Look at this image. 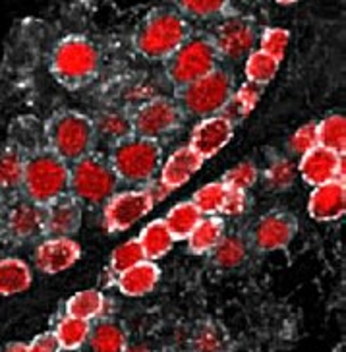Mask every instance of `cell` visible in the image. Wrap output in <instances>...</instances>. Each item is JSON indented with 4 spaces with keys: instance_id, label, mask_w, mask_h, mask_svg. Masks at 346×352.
<instances>
[{
    "instance_id": "obj_1",
    "label": "cell",
    "mask_w": 346,
    "mask_h": 352,
    "mask_svg": "<svg viewBox=\"0 0 346 352\" xmlns=\"http://www.w3.org/2000/svg\"><path fill=\"white\" fill-rule=\"evenodd\" d=\"M189 20L176 8H153L132 35L134 51L153 63H165L192 35Z\"/></svg>"
},
{
    "instance_id": "obj_2",
    "label": "cell",
    "mask_w": 346,
    "mask_h": 352,
    "mask_svg": "<svg viewBox=\"0 0 346 352\" xmlns=\"http://www.w3.org/2000/svg\"><path fill=\"white\" fill-rule=\"evenodd\" d=\"M49 70L66 89H80L93 82L101 70V52L84 35H68L56 43Z\"/></svg>"
},
{
    "instance_id": "obj_3",
    "label": "cell",
    "mask_w": 346,
    "mask_h": 352,
    "mask_svg": "<svg viewBox=\"0 0 346 352\" xmlns=\"http://www.w3.org/2000/svg\"><path fill=\"white\" fill-rule=\"evenodd\" d=\"M111 166L115 168L120 184L149 186L153 184L163 165V145L143 135L132 134L111 147Z\"/></svg>"
},
{
    "instance_id": "obj_4",
    "label": "cell",
    "mask_w": 346,
    "mask_h": 352,
    "mask_svg": "<svg viewBox=\"0 0 346 352\" xmlns=\"http://www.w3.org/2000/svg\"><path fill=\"white\" fill-rule=\"evenodd\" d=\"M70 165L53 149L41 147L25 159L21 196L35 201L37 206H49L51 201L68 194Z\"/></svg>"
},
{
    "instance_id": "obj_5",
    "label": "cell",
    "mask_w": 346,
    "mask_h": 352,
    "mask_svg": "<svg viewBox=\"0 0 346 352\" xmlns=\"http://www.w3.org/2000/svg\"><path fill=\"white\" fill-rule=\"evenodd\" d=\"M43 134L47 140V147L62 157L68 165L95 151L97 147L91 116L72 109L54 113L45 122Z\"/></svg>"
},
{
    "instance_id": "obj_6",
    "label": "cell",
    "mask_w": 346,
    "mask_h": 352,
    "mask_svg": "<svg viewBox=\"0 0 346 352\" xmlns=\"http://www.w3.org/2000/svg\"><path fill=\"white\" fill-rule=\"evenodd\" d=\"M120 186L108 157L97 149L70 165L68 194L84 208H101Z\"/></svg>"
},
{
    "instance_id": "obj_7",
    "label": "cell",
    "mask_w": 346,
    "mask_h": 352,
    "mask_svg": "<svg viewBox=\"0 0 346 352\" xmlns=\"http://www.w3.org/2000/svg\"><path fill=\"white\" fill-rule=\"evenodd\" d=\"M236 89L234 76L224 66H219L207 76L188 83L174 91V101L178 103L186 118H207L222 113L231 95Z\"/></svg>"
},
{
    "instance_id": "obj_8",
    "label": "cell",
    "mask_w": 346,
    "mask_h": 352,
    "mask_svg": "<svg viewBox=\"0 0 346 352\" xmlns=\"http://www.w3.org/2000/svg\"><path fill=\"white\" fill-rule=\"evenodd\" d=\"M222 66L209 35H189L165 60V78L174 91Z\"/></svg>"
},
{
    "instance_id": "obj_9",
    "label": "cell",
    "mask_w": 346,
    "mask_h": 352,
    "mask_svg": "<svg viewBox=\"0 0 346 352\" xmlns=\"http://www.w3.org/2000/svg\"><path fill=\"white\" fill-rule=\"evenodd\" d=\"M184 120L186 116L178 103L174 101V97L153 95L132 109L134 134L155 140V142L176 134L184 124Z\"/></svg>"
},
{
    "instance_id": "obj_10",
    "label": "cell",
    "mask_w": 346,
    "mask_h": 352,
    "mask_svg": "<svg viewBox=\"0 0 346 352\" xmlns=\"http://www.w3.org/2000/svg\"><path fill=\"white\" fill-rule=\"evenodd\" d=\"M209 37L219 52L220 60L234 63V60L246 58L253 51L255 41L260 37L257 21L253 20L252 16L232 10L231 14L219 18Z\"/></svg>"
},
{
    "instance_id": "obj_11",
    "label": "cell",
    "mask_w": 346,
    "mask_h": 352,
    "mask_svg": "<svg viewBox=\"0 0 346 352\" xmlns=\"http://www.w3.org/2000/svg\"><path fill=\"white\" fill-rule=\"evenodd\" d=\"M0 239L16 246L45 239V208L21 194L8 199L0 223Z\"/></svg>"
},
{
    "instance_id": "obj_12",
    "label": "cell",
    "mask_w": 346,
    "mask_h": 352,
    "mask_svg": "<svg viewBox=\"0 0 346 352\" xmlns=\"http://www.w3.org/2000/svg\"><path fill=\"white\" fill-rule=\"evenodd\" d=\"M155 199L149 188L115 192L103 204V227L108 232H124L151 213Z\"/></svg>"
},
{
    "instance_id": "obj_13",
    "label": "cell",
    "mask_w": 346,
    "mask_h": 352,
    "mask_svg": "<svg viewBox=\"0 0 346 352\" xmlns=\"http://www.w3.org/2000/svg\"><path fill=\"white\" fill-rule=\"evenodd\" d=\"M298 234V219L286 209H271L257 219L250 232V244L260 254H271L290 246Z\"/></svg>"
},
{
    "instance_id": "obj_14",
    "label": "cell",
    "mask_w": 346,
    "mask_h": 352,
    "mask_svg": "<svg viewBox=\"0 0 346 352\" xmlns=\"http://www.w3.org/2000/svg\"><path fill=\"white\" fill-rule=\"evenodd\" d=\"M80 258L82 246L72 236H45L33 252L35 267L47 275L70 270Z\"/></svg>"
},
{
    "instance_id": "obj_15",
    "label": "cell",
    "mask_w": 346,
    "mask_h": 352,
    "mask_svg": "<svg viewBox=\"0 0 346 352\" xmlns=\"http://www.w3.org/2000/svg\"><path fill=\"white\" fill-rule=\"evenodd\" d=\"M232 135H234V122L229 120L222 113L213 114L207 118H201L200 122L194 126L192 135H189V147L203 161H207L229 145Z\"/></svg>"
},
{
    "instance_id": "obj_16",
    "label": "cell",
    "mask_w": 346,
    "mask_h": 352,
    "mask_svg": "<svg viewBox=\"0 0 346 352\" xmlns=\"http://www.w3.org/2000/svg\"><path fill=\"white\" fill-rule=\"evenodd\" d=\"M298 173L302 175V180L310 186H319L329 180H345L346 165L345 155H338L335 151L315 145L304 155H300Z\"/></svg>"
},
{
    "instance_id": "obj_17",
    "label": "cell",
    "mask_w": 346,
    "mask_h": 352,
    "mask_svg": "<svg viewBox=\"0 0 346 352\" xmlns=\"http://www.w3.org/2000/svg\"><path fill=\"white\" fill-rule=\"evenodd\" d=\"M91 122L95 128L97 145L103 144L108 149L134 134L132 109H128L124 104L108 103L91 116Z\"/></svg>"
},
{
    "instance_id": "obj_18",
    "label": "cell",
    "mask_w": 346,
    "mask_h": 352,
    "mask_svg": "<svg viewBox=\"0 0 346 352\" xmlns=\"http://www.w3.org/2000/svg\"><path fill=\"white\" fill-rule=\"evenodd\" d=\"M84 223V206L70 194L45 206V236H73Z\"/></svg>"
},
{
    "instance_id": "obj_19",
    "label": "cell",
    "mask_w": 346,
    "mask_h": 352,
    "mask_svg": "<svg viewBox=\"0 0 346 352\" xmlns=\"http://www.w3.org/2000/svg\"><path fill=\"white\" fill-rule=\"evenodd\" d=\"M346 209V184L345 180H329L319 186H314V192L308 199L310 217L319 223H331L345 215Z\"/></svg>"
},
{
    "instance_id": "obj_20",
    "label": "cell",
    "mask_w": 346,
    "mask_h": 352,
    "mask_svg": "<svg viewBox=\"0 0 346 352\" xmlns=\"http://www.w3.org/2000/svg\"><path fill=\"white\" fill-rule=\"evenodd\" d=\"M201 165H203V159L189 145H184V147L176 149L161 165V168H159V182L167 188L168 192L178 190L200 170Z\"/></svg>"
},
{
    "instance_id": "obj_21",
    "label": "cell",
    "mask_w": 346,
    "mask_h": 352,
    "mask_svg": "<svg viewBox=\"0 0 346 352\" xmlns=\"http://www.w3.org/2000/svg\"><path fill=\"white\" fill-rule=\"evenodd\" d=\"M25 159L27 153L12 142L0 147V194L6 199L21 194Z\"/></svg>"
},
{
    "instance_id": "obj_22",
    "label": "cell",
    "mask_w": 346,
    "mask_h": 352,
    "mask_svg": "<svg viewBox=\"0 0 346 352\" xmlns=\"http://www.w3.org/2000/svg\"><path fill=\"white\" fill-rule=\"evenodd\" d=\"M161 280V270L155 261L143 259L136 263L134 267L122 271L116 275V287L126 296H146L155 289Z\"/></svg>"
},
{
    "instance_id": "obj_23",
    "label": "cell",
    "mask_w": 346,
    "mask_h": 352,
    "mask_svg": "<svg viewBox=\"0 0 346 352\" xmlns=\"http://www.w3.org/2000/svg\"><path fill=\"white\" fill-rule=\"evenodd\" d=\"M84 346L87 352H126L128 333L116 320L91 321V331Z\"/></svg>"
},
{
    "instance_id": "obj_24",
    "label": "cell",
    "mask_w": 346,
    "mask_h": 352,
    "mask_svg": "<svg viewBox=\"0 0 346 352\" xmlns=\"http://www.w3.org/2000/svg\"><path fill=\"white\" fill-rule=\"evenodd\" d=\"M250 239L240 232H231V234H222L219 244L209 252V258L213 265H217L219 270H238L248 261L250 256Z\"/></svg>"
},
{
    "instance_id": "obj_25",
    "label": "cell",
    "mask_w": 346,
    "mask_h": 352,
    "mask_svg": "<svg viewBox=\"0 0 346 352\" xmlns=\"http://www.w3.org/2000/svg\"><path fill=\"white\" fill-rule=\"evenodd\" d=\"M137 242H139V248L143 252V258L149 259V261H157V259H163L167 256L176 240L165 225V219H155L141 228Z\"/></svg>"
},
{
    "instance_id": "obj_26",
    "label": "cell",
    "mask_w": 346,
    "mask_h": 352,
    "mask_svg": "<svg viewBox=\"0 0 346 352\" xmlns=\"http://www.w3.org/2000/svg\"><path fill=\"white\" fill-rule=\"evenodd\" d=\"M227 232L224 219L219 215H209V217H201V221L196 225V228L189 232L186 239L188 242V252L194 256H209V252L222 239V234Z\"/></svg>"
},
{
    "instance_id": "obj_27",
    "label": "cell",
    "mask_w": 346,
    "mask_h": 352,
    "mask_svg": "<svg viewBox=\"0 0 346 352\" xmlns=\"http://www.w3.org/2000/svg\"><path fill=\"white\" fill-rule=\"evenodd\" d=\"M32 267L20 258H0V294L12 296L32 287Z\"/></svg>"
},
{
    "instance_id": "obj_28",
    "label": "cell",
    "mask_w": 346,
    "mask_h": 352,
    "mask_svg": "<svg viewBox=\"0 0 346 352\" xmlns=\"http://www.w3.org/2000/svg\"><path fill=\"white\" fill-rule=\"evenodd\" d=\"M106 306L105 294L101 290H80L66 302V316L80 318L85 321H95L103 316Z\"/></svg>"
},
{
    "instance_id": "obj_29",
    "label": "cell",
    "mask_w": 346,
    "mask_h": 352,
    "mask_svg": "<svg viewBox=\"0 0 346 352\" xmlns=\"http://www.w3.org/2000/svg\"><path fill=\"white\" fill-rule=\"evenodd\" d=\"M91 331V321L80 320V318H72V316H64L62 320L56 323L54 327V337L58 341L60 351L73 352L82 351L85 341Z\"/></svg>"
},
{
    "instance_id": "obj_30",
    "label": "cell",
    "mask_w": 346,
    "mask_h": 352,
    "mask_svg": "<svg viewBox=\"0 0 346 352\" xmlns=\"http://www.w3.org/2000/svg\"><path fill=\"white\" fill-rule=\"evenodd\" d=\"M200 209L194 206V201H180L174 208H170V211L165 217V225L170 230V234L174 236V240H186L189 236V232L196 228V225L201 221Z\"/></svg>"
},
{
    "instance_id": "obj_31",
    "label": "cell",
    "mask_w": 346,
    "mask_h": 352,
    "mask_svg": "<svg viewBox=\"0 0 346 352\" xmlns=\"http://www.w3.org/2000/svg\"><path fill=\"white\" fill-rule=\"evenodd\" d=\"M262 91L263 85H257V83L252 82L242 83L240 87H236L234 94L231 95L229 103L222 109V114L229 120H232V122H238V120H242L244 116H248L255 109V104H257L260 97H262Z\"/></svg>"
},
{
    "instance_id": "obj_32",
    "label": "cell",
    "mask_w": 346,
    "mask_h": 352,
    "mask_svg": "<svg viewBox=\"0 0 346 352\" xmlns=\"http://www.w3.org/2000/svg\"><path fill=\"white\" fill-rule=\"evenodd\" d=\"M174 4L188 20H219L232 12V0H174Z\"/></svg>"
},
{
    "instance_id": "obj_33",
    "label": "cell",
    "mask_w": 346,
    "mask_h": 352,
    "mask_svg": "<svg viewBox=\"0 0 346 352\" xmlns=\"http://www.w3.org/2000/svg\"><path fill=\"white\" fill-rule=\"evenodd\" d=\"M317 145L346 155V122L343 114H329L317 122Z\"/></svg>"
},
{
    "instance_id": "obj_34",
    "label": "cell",
    "mask_w": 346,
    "mask_h": 352,
    "mask_svg": "<svg viewBox=\"0 0 346 352\" xmlns=\"http://www.w3.org/2000/svg\"><path fill=\"white\" fill-rule=\"evenodd\" d=\"M279 60H275L273 56H269L267 52L255 51L253 49L248 56H246V64H244V74H246V80L257 85H267V83L273 82V78L279 72Z\"/></svg>"
},
{
    "instance_id": "obj_35",
    "label": "cell",
    "mask_w": 346,
    "mask_h": 352,
    "mask_svg": "<svg viewBox=\"0 0 346 352\" xmlns=\"http://www.w3.org/2000/svg\"><path fill=\"white\" fill-rule=\"evenodd\" d=\"M224 196H227V186L220 180H217V182H209V184L201 186L194 194L192 201H194L196 208L200 209L203 217H209V215H220Z\"/></svg>"
},
{
    "instance_id": "obj_36",
    "label": "cell",
    "mask_w": 346,
    "mask_h": 352,
    "mask_svg": "<svg viewBox=\"0 0 346 352\" xmlns=\"http://www.w3.org/2000/svg\"><path fill=\"white\" fill-rule=\"evenodd\" d=\"M294 178H296V173H294L292 163L283 155H275L263 173V180L267 188L275 192L288 190L294 184Z\"/></svg>"
},
{
    "instance_id": "obj_37",
    "label": "cell",
    "mask_w": 346,
    "mask_h": 352,
    "mask_svg": "<svg viewBox=\"0 0 346 352\" xmlns=\"http://www.w3.org/2000/svg\"><path fill=\"white\" fill-rule=\"evenodd\" d=\"M143 259L146 258H143V252L139 248L137 239H130L113 252V256H111V271H113V275L116 277L118 273L134 267L136 263L143 261Z\"/></svg>"
},
{
    "instance_id": "obj_38",
    "label": "cell",
    "mask_w": 346,
    "mask_h": 352,
    "mask_svg": "<svg viewBox=\"0 0 346 352\" xmlns=\"http://www.w3.org/2000/svg\"><path fill=\"white\" fill-rule=\"evenodd\" d=\"M257 176H260L257 166L253 165V163H250V161H244L240 165L229 168V170L222 175L220 182L227 188H234V190H244V192H248V190L257 182Z\"/></svg>"
},
{
    "instance_id": "obj_39",
    "label": "cell",
    "mask_w": 346,
    "mask_h": 352,
    "mask_svg": "<svg viewBox=\"0 0 346 352\" xmlns=\"http://www.w3.org/2000/svg\"><path fill=\"white\" fill-rule=\"evenodd\" d=\"M288 39L290 33L283 30V28H265L262 35L257 37L260 41V51L267 52L269 56H273L275 60H283L286 47H288Z\"/></svg>"
},
{
    "instance_id": "obj_40",
    "label": "cell",
    "mask_w": 346,
    "mask_h": 352,
    "mask_svg": "<svg viewBox=\"0 0 346 352\" xmlns=\"http://www.w3.org/2000/svg\"><path fill=\"white\" fill-rule=\"evenodd\" d=\"M317 145V122H308L302 128H298L288 142V149L294 155H304L312 147Z\"/></svg>"
},
{
    "instance_id": "obj_41",
    "label": "cell",
    "mask_w": 346,
    "mask_h": 352,
    "mask_svg": "<svg viewBox=\"0 0 346 352\" xmlns=\"http://www.w3.org/2000/svg\"><path fill=\"white\" fill-rule=\"evenodd\" d=\"M194 346L198 352H222V337L211 325H205L196 335Z\"/></svg>"
},
{
    "instance_id": "obj_42",
    "label": "cell",
    "mask_w": 346,
    "mask_h": 352,
    "mask_svg": "<svg viewBox=\"0 0 346 352\" xmlns=\"http://www.w3.org/2000/svg\"><path fill=\"white\" fill-rule=\"evenodd\" d=\"M248 209V196L244 190H234V188H227V196H224V204L220 209V215H242Z\"/></svg>"
},
{
    "instance_id": "obj_43",
    "label": "cell",
    "mask_w": 346,
    "mask_h": 352,
    "mask_svg": "<svg viewBox=\"0 0 346 352\" xmlns=\"http://www.w3.org/2000/svg\"><path fill=\"white\" fill-rule=\"evenodd\" d=\"M27 352H60V346L53 331H45L27 342Z\"/></svg>"
},
{
    "instance_id": "obj_44",
    "label": "cell",
    "mask_w": 346,
    "mask_h": 352,
    "mask_svg": "<svg viewBox=\"0 0 346 352\" xmlns=\"http://www.w3.org/2000/svg\"><path fill=\"white\" fill-rule=\"evenodd\" d=\"M0 352H27V342H10Z\"/></svg>"
},
{
    "instance_id": "obj_45",
    "label": "cell",
    "mask_w": 346,
    "mask_h": 352,
    "mask_svg": "<svg viewBox=\"0 0 346 352\" xmlns=\"http://www.w3.org/2000/svg\"><path fill=\"white\" fill-rule=\"evenodd\" d=\"M126 352H153L149 346H146V344H134V346H130L128 344Z\"/></svg>"
},
{
    "instance_id": "obj_46",
    "label": "cell",
    "mask_w": 346,
    "mask_h": 352,
    "mask_svg": "<svg viewBox=\"0 0 346 352\" xmlns=\"http://www.w3.org/2000/svg\"><path fill=\"white\" fill-rule=\"evenodd\" d=\"M6 204H8V199L0 194V223H2V217H4V211H6Z\"/></svg>"
},
{
    "instance_id": "obj_47",
    "label": "cell",
    "mask_w": 346,
    "mask_h": 352,
    "mask_svg": "<svg viewBox=\"0 0 346 352\" xmlns=\"http://www.w3.org/2000/svg\"><path fill=\"white\" fill-rule=\"evenodd\" d=\"M275 2H279V4H283V6H288V4H294V2H298V0H275Z\"/></svg>"
},
{
    "instance_id": "obj_48",
    "label": "cell",
    "mask_w": 346,
    "mask_h": 352,
    "mask_svg": "<svg viewBox=\"0 0 346 352\" xmlns=\"http://www.w3.org/2000/svg\"><path fill=\"white\" fill-rule=\"evenodd\" d=\"M240 2H244V4H260L262 0H240Z\"/></svg>"
}]
</instances>
